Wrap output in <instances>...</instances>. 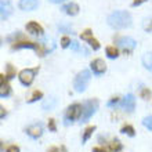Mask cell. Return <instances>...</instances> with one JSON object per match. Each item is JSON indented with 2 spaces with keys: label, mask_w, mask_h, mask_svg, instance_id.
<instances>
[{
  "label": "cell",
  "mask_w": 152,
  "mask_h": 152,
  "mask_svg": "<svg viewBox=\"0 0 152 152\" xmlns=\"http://www.w3.org/2000/svg\"><path fill=\"white\" fill-rule=\"evenodd\" d=\"M6 152H20V147H17V145H10Z\"/></svg>",
  "instance_id": "1f68e13d"
},
{
  "label": "cell",
  "mask_w": 152,
  "mask_h": 152,
  "mask_svg": "<svg viewBox=\"0 0 152 152\" xmlns=\"http://www.w3.org/2000/svg\"><path fill=\"white\" fill-rule=\"evenodd\" d=\"M80 37H82V40H87V42H88V40L93 39V32L90 31V29H86V31L80 35Z\"/></svg>",
  "instance_id": "d4e9b609"
},
{
  "label": "cell",
  "mask_w": 152,
  "mask_h": 152,
  "mask_svg": "<svg viewBox=\"0 0 152 152\" xmlns=\"http://www.w3.org/2000/svg\"><path fill=\"white\" fill-rule=\"evenodd\" d=\"M105 53H107V56H108V58H118V56H119V51H118V48L115 47V46H108L107 47V50H105Z\"/></svg>",
  "instance_id": "d6986e66"
},
{
  "label": "cell",
  "mask_w": 152,
  "mask_h": 152,
  "mask_svg": "<svg viewBox=\"0 0 152 152\" xmlns=\"http://www.w3.org/2000/svg\"><path fill=\"white\" fill-rule=\"evenodd\" d=\"M0 10H1V20H7L12 12V6L10 0H1L0 1Z\"/></svg>",
  "instance_id": "9c48e42d"
},
{
  "label": "cell",
  "mask_w": 152,
  "mask_h": 152,
  "mask_svg": "<svg viewBox=\"0 0 152 152\" xmlns=\"http://www.w3.org/2000/svg\"><path fill=\"white\" fill-rule=\"evenodd\" d=\"M120 132L123 133V134H127V136H130V137H134V134H136L134 127H133V126H130V124H124Z\"/></svg>",
  "instance_id": "ffe728a7"
},
{
  "label": "cell",
  "mask_w": 152,
  "mask_h": 152,
  "mask_svg": "<svg viewBox=\"0 0 152 152\" xmlns=\"http://www.w3.org/2000/svg\"><path fill=\"white\" fill-rule=\"evenodd\" d=\"M47 152H60V151H58V148H57V147H51V148L48 149Z\"/></svg>",
  "instance_id": "f35d334b"
},
{
  "label": "cell",
  "mask_w": 152,
  "mask_h": 152,
  "mask_svg": "<svg viewBox=\"0 0 152 152\" xmlns=\"http://www.w3.org/2000/svg\"><path fill=\"white\" fill-rule=\"evenodd\" d=\"M48 1H51V3H54V4H58V3H62V1H65V0H48Z\"/></svg>",
  "instance_id": "ab89813d"
},
{
  "label": "cell",
  "mask_w": 152,
  "mask_h": 152,
  "mask_svg": "<svg viewBox=\"0 0 152 152\" xmlns=\"http://www.w3.org/2000/svg\"><path fill=\"white\" fill-rule=\"evenodd\" d=\"M90 66H91L93 72H96L97 75H101V73H104L105 71H107V64H105L104 60H101V58L93 60L91 64H90Z\"/></svg>",
  "instance_id": "ba28073f"
},
{
  "label": "cell",
  "mask_w": 152,
  "mask_h": 152,
  "mask_svg": "<svg viewBox=\"0 0 152 152\" xmlns=\"http://www.w3.org/2000/svg\"><path fill=\"white\" fill-rule=\"evenodd\" d=\"M11 94V88L6 83V80H4V75H0V97L4 98V97H8Z\"/></svg>",
  "instance_id": "4fadbf2b"
},
{
  "label": "cell",
  "mask_w": 152,
  "mask_h": 152,
  "mask_svg": "<svg viewBox=\"0 0 152 152\" xmlns=\"http://www.w3.org/2000/svg\"><path fill=\"white\" fill-rule=\"evenodd\" d=\"M40 44L43 46V48H44V51L46 53H50V51H53L54 48H56V44H54V40L51 39V37H44L42 42H40Z\"/></svg>",
  "instance_id": "9a60e30c"
},
{
  "label": "cell",
  "mask_w": 152,
  "mask_h": 152,
  "mask_svg": "<svg viewBox=\"0 0 152 152\" xmlns=\"http://www.w3.org/2000/svg\"><path fill=\"white\" fill-rule=\"evenodd\" d=\"M62 11L65 12V14H68V15H77L79 14V6L76 3H68L65 4L64 7H62Z\"/></svg>",
  "instance_id": "5bb4252c"
},
{
  "label": "cell",
  "mask_w": 152,
  "mask_h": 152,
  "mask_svg": "<svg viewBox=\"0 0 152 152\" xmlns=\"http://www.w3.org/2000/svg\"><path fill=\"white\" fill-rule=\"evenodd\" d=\"M93 152H105V149H102V148H93Z\"/></svg>",
  "instance_id": "74e56055"
},
{
  "label": "cell",
  "mask_w": 152,
  "mask_h": 152,
  "mask_svg": "<svg viewBox=\"0 0 152 152\" xmlns=\"http://www.w3.org/2000/svg\"><path fill=\"white\" fill-rule=\"evenodd\" d=\"M88 43H90V46L93 47V50H98V48H100V43H98V40H96L94 37H93L91 40H88Z\"/></svg>",
  "instance_id": "f546056e"
},
{
  "label": "cell",
  "mask_w": 152,
  "mask_h": 152,
  "mask_svg": "<svg viewBox=\"0 0 152 152\" xmlns=\"http://www.w3.org/2000/svg\"><path fill=\"white\" fill-rule=\"evenodd\" d=\"M120 104H122V107H123L127 112H133V109H134V107H136V98H134L133 94H127V96L122 100Z\"/></svg>",
  "instance_id": "30bf717a"
},
{
  "label": "cell",
  "mask_w": 152,
  "mask_h": 152,
  "mask_svg": "<svg viewBox=\"0 0 152 152\" xmlns=\"http://www.w3.org/2000/svg\"><path fill=\"white\" fill-rule=\"evenodd\" d=\"M108 25L113 29H126L132 26V15L127 11H115L108 17Z\"/></svg>",
  "instance_id": "6da1fadb"
},
{
  "label": "cell",
  "mask_w": 152,
  "mask_h": 152,
  "mask_svg": "<svg viewBox=\"0 0 152 152\" xmlns=\"http://www.w3.org/2000/svg\"><path fill=\"white\" fill-rule=\"evenodd\" d=\"M122 144H120V141H118V140H115V141H112L111 144H109V149H111V152H119V151H122Z\"/></svg>",
  "instance_id": "44dd1931"
},
{
  "label": "cell",
  "mask_w": 152,
  "mask_h": 152,
  "mask_svg": "<svg viewBox=\"0 0 152 152\" xmlns=\"http://www.w3.org/2000/svg\"><path fill=\"white\" fill-rule=\"evenodd\" d=\"M96 130V126H88L86 130H84V134H83V142H86V141L91 137V134H93V132Z\"/></svg>",
  "instance_id": "7402d4cb"
},
{
  "label": "cell",
  "mask_w": 152,
  "mask_h": 152,
  "mask_svg": "<svg viewBox=\"0 0 152 152\" xmlns=\"http://www.w3.org/2000/svg\"><path fill=\"white\" fill-rule=\"evenodd\" d=\"M71 48H72L73 51H79L80 50L79 43H77V42H72V43H71Z\"/></svg>",
  "instance_id": "836d02e7"
},
{
  "label": "cell",
  "mask_w": 152,
  "mask_h": 152,
  "mask_svg": "<svg viewBox=\"0 0 152 152\" xmlns=\"http://www.w3.org/2000/svg\"><path fill=\"white\" fill-rule=\"evenodd\" d=\"M119 102V98L118 97H113V98H111V100L108 101V107H112V105H116Z\"/></svg>",
  "instance_id": "d6a6232c"
},
{
  "label": "cell",
  "mask_w": 152,
  "mask_h": 152,
  "mask_svg": "<svg viewBox=\"0 0 152 152\" xmlns=\"http://www.w3.org/2000/svg\"><path fill=\"white\" fill-rule=\"evenodd\" d=\"M26 134L29 137H32V138H39L42 134H43V127H42V124L40 123H33L31 126L26 127Z\"/></svg>",
  "instance_id": "52a82bcc"
},
{
  "label": "cell",
  "mask_w": 152,
  "mask_h": 152,
  "mask_svg": "<svg viewBox=\"0 0 152 152\" xmlns=\"http://www.w3.org/2000/svg\"><path fill=\"white\" fill-rule=\"evenodd\" d=\"M42 97H43V93H42V91H35L32 94V97L28 100V102H29V104H31V102H35V101H37L39 98H42Z\"/></svg>",
  "instance_id": "484cf974"
},
{
  "label": "cell",
  "mask_w": 152,
  "mask_h": 152,
  "mask_svg": "<svg viewBox=\"0 0 152 152\" xmlns=\"http://www.w3.org/2000/svg\"><path fill=\"white\" fill-rule=\"evenodd\" d=\"M7 69H8V73H7V77H12L14 76V69H12V66L10 64H8V66H7Z\"/></svg>",
  "instance_id": "e575fe53"
},
{
  "label": "cell",
  "mask_w": 152,
  "mask_h": 152,
  "mask_svg": "<svg viewBox=\"0 0 152 152\" xmlns=\"http://www.w3.org/2000/svg\"><path fill=\"white\" fill-rule=\"evenodd\" d=\"M145 1H147V0H134V1H133V6L136 7V6H140V4L145 3Z\"/></svg>",
  "instance_id": "d590c367"
},
{
  "label": "cell",
  "mask_w": 152,
  "mask_h": 152,
  "mask_svg": "<svg viewBox=\"0 0 152 152\" xmlns=\"http://www.w3.org/2000/svg\"><path fill=\"white\" fill-rule=\"evenodd\" d=\"M37 0H20V8L24 11H32L37 7Z\"/></svg>",
  "instance_id": "7c38bea8"
},
{
  "label": "cell",
  "mask_w": 152,
  "mask_h": 152,
  "mask_svg": "<svg viewBox=\"0 0 152 152\" xmlns=\"http://www.w3.org/2000/svg\"><path fill=\"white\" fill-rule=\"evenodd\" d=\"M142 28H144L145 32H152V20L151 18H147V20L142 22Z\"/></svg>",
  "instance_id": "cb8c5ba5"
},
{
  "label": "cell",
  "mask_w": 152,
  "mask_h": 152,
  "mask_svg": "<svg viewBox=\"0 0 152 152\" xmlns=\"http://www.w3.org/2000/svg\"><path fill=\"white\" fill-rule=\"evenodd\" d=\"M83 113V105L80 104H72L66 109V113H65V124H69V120L73 122L76 119H80V116Z\"/></svg>",
  "instance_id": "277c9868"
},
{
  "label": "cell",
  "mask_w": 152,
  "mask_h": 152,
  "mask_svg": "<svg viewBox=\"0 0 152 152\" xmlns=\"http://www.w3.org/2000/svg\"><path fill=\"white\" fill-rule=\"evenodd\" d=\"M91 79V73L87 69H83L82 72L77 73V76L75 77V82H73V87L77 93H83L86 88H87V84Z\"/></svg>",
  "instance_id": "7a4b0ae2"
},
{
  "label": "cell",
  "mask_w": 152,
  "mask_h": 152,
  "mask_svg": "<svg viewBox=\"0 0 152 152\" xmlns=\"http://www.w3.org/2000/svg\"><path fill=\"white\" fill-rule=\"evenodd\" d=\"M71 43H72V42H71V39H69V37H66V36H64L62 39H61V47H62V48L69 47V46H71Z\"/></svg>",
  "instance_id": "83f0119b"
},
{
  "label": "cell",
  "mask_w": 152,
  "mask_h": 152,
  "mask_svg": "<svg viewBox=\"0 0 152 152\" xmlns=\"http://www.w3.org/2000/svg\"><path fill=\"white\" fill-rule=\"evenodd\" d=\"M56 105H57V98L50 97V98H47V100H44L43 102H42V109H44V111H50V109H53Z\"/></svg>",
  "instance_id": "2e32d148"
},
{
  "label": "cell",
  "mask_w": 152,
  "mask_h": 152,
  "mask_svg": "<svg viewBox=\"0 0 152 152\" xmlns=\"http://www.w3.org/2000/svg\"><path fill=\"white\" fill-rule=\"evenodd\" d=\"M58 29H60V32L73 33V32H72V26H71V25H64V24H61V25H58Z\"/></svg>",
  "instance_id": "4316f807"
},
{
  "label": "cell",
  "mask_w": 152,
  "mask_h": 152,
  "mask_svg": "<svg viewBox=\"0 0 152 152\" xmlns=\"http://www.w3.org/2000/svg\"><path fill=\"white\" fill-rule=\"evenodd\" d=\"M97 108H98V101L97 100L86 101L83 105V113L80 116V120H82V122H87V120L96 113Z\"/></svg>",
  "instance_id": "3957f363"
},
{
  "label": "cell",
  "mask_w": 152,
  "mask_h": 152,
  "mask_svg": "<svg viewBox=\"0 0 152 152\" xmlns=\"http://www.w3.org/2000/svg\"><path fill=\"white\" fill-rule=\"evenodd\" d=\"M141 97H142L144 100L151 98V90H148V88H142V90H141Z\"/></svg>",
  "instance_id": "f1b7e54d"
},
{
  "label": "cell",
  "mask_w": 152,
  "mask_h": 152,
  "mask_svg": "<svg viewBox=\"0 0 152 152\" xmlns=\"http://www.w3.org/2000/svg\"><path fill=\"white\" fill-rule=\"evenodd\" d=\"M37 43L33 42H15V44H12V48H36Z\"/></svg>",
  "instance_id": "e0dca14e"
},
{
  "label": "cell",
  "mask_w": 152,
  "mask_h": 152,
  "mask_svg": "<svg viewBox=\"0 0 152 152\" xmlns=\"http://www.w3.org/2000/svg\"><path fill=\"white\" fill-rule=\"evenodd\" d=\"M48 129L51 130V132H56L57 127H56V122H54V119H50L48 120Z\"/></svg>",
  "instance_id": "4dcf8cb0"
},
{
  "label": "cell",
  "mask_w": 152,
  "mask_h": 152,
  "mask_svg": "<svg viewBox=\"0 0 152 152\" xmlns=\"http://www.w3.org/2000/svg\"><path fill=\"white\" fill-rule=\"evenodd\" d=\"M0 109H1V113H0V118H1V119H3L4 116H6V109H4L3 107H0Z\"/></svg>",
  "instance_id": "8d00e7d4"
},
{
  "label": "cell",
  "mask_w": 152,
  "mask_h": 152,
  "mask_svg": "<svg viewBox=\"0 0 152 152\" xmlns=\"http://www.w3.org/2000/svg\"><path fill=\"white\" fill-rule=\"evenodd\" d=\"M26 31L33 36H42L43 35V28L35 21H31V22L26 24Z\"/></svg>",
  "instance_id": "8fae6325"
},
{
  "label": "cell",
  "mask_w": 152,
  "mask_h": 152,
  "mask_svg": "<svg viewBox=\"0 0 152 152\" xmlns=\"http://www.w3.org/2000/svg\"><path fill=\"white\" fill-rule=\"evenodd\" d=\"M142 124H144L148 130H151V132H152V115L144 118V119H142Z\"/></svg>",
  "instance_id": "603a6c76"
},
{
  "label": "cell",
  "mask_w": 152,
  "mask_h": 152,
  "mask_svg": "<svg viewBox=\"0 0 152 152\" xmlns=\"http://www.w3.org/2000/svg\"><path fill=\"white\" fill-rule=\"evenodd\" d=\"M37 73V68H26L24 71H21L18 75V79L24 86H31L32 82L35 80V76Z\"/></svg>",
  "instance_id": "5b68a950"
},
{
  "label": "cell",
  "mask_w": 152,
  "mask_h": 152,
  "mask_svg": "<svg viewBox=\"0 0 152 152\" xmlns=\"http://www.w3.org/2000/svg\"><path fill=\"white\" fill-rule=\"evenodd\" d=\"M142 65L147 69L152 71V53H145L142 56Z\"/></svg>",
  "instance_id": "ac0fdd59"
},
{
  "label": "cell",
  "mask_w": 152,
  "mask_h": 152,
  "mask_svg": "<svg viewBox=\"0 0 152 152\" xmlns=\"http://www.w3.org/2000/svg\"><path fill=\"white\" fill-rule=\"evenodd\" d=\"M61 152H68V151H66V148H65V147H61Z\"/></svg>",
  "instance_id": "60d3db41"
},
{
  "label": "cell",
  "mask_w": 152,
  "mask_h": 152,
  "mask_svg": "<svg viewBox=\"0 0 152 152\" xmlns=\"http://www.w3.org/2000/svg\"><path fill=\"white\" fill-rule=\"evenodd\" d=\"M116 43H118V46L119 47L123 48L124 53H132L133 50H134V47H136V40L132 39V37L129 36H123V37H119V39L116 40Z\"/></svg>",
  "instance_id": "8992f818"
}]
</instances>
